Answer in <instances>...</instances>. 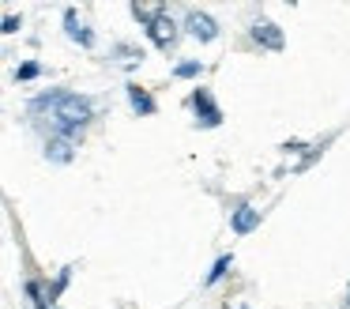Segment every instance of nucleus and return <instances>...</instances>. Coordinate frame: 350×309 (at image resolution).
I'll return each instance as SVG.
<instances>
[{"label": "nucleus", "mask_w": 350, "mask_h": 309, "mask_svg": "<svg viewBox=\"0 0 350 309\" xmlns=\"http://www.w3.org/2000/svg\"><path fill=\"white\" fill-rule=\"evenodd\" d=\"M64 34H68L72 42H79V45H83V49H91V45H94V30L79 23L76 8H64Z\"/></svg>", "instance_id": "0eeeda50"}, {"label": "nucleus", "mask_w": 350, "mask_h": 309, "mask_svg": "<svg viewBox=\"0 0 350 309\" xmlns=\"http://www.w3.org/2000/svg\"><path fill=\"white\" fill-rule=\"evenodd\" d=\"M230 230H234L237 238L260 230V208H252V203H237L234 215H230Z\"/></svg>", "instance_id": "39448f33"}, {"label": "nucleus", "mask_w": 350, "mask_h": 309, "mask_svg": "<svg viewBox=\"0 0 350 309\" xmlns=\"http://www.w3.org/2000/svg\"><path fill=\"white\" fill-rule=\"evenodd\" d=\"M72 155H76V143L72 140H64V136H49L46 140V158L49 162L64 166V162H72Z\"/></svg>", "instance_id": "6e6552de"}, {"label": "nucleus", "mask_w": 350, "mask_h": 309, "mask_svg": "<svg viewBox=\"0 0 350 309\" xmlns=\"http://www.w3.org/2000/svg\"><path fill=\"white\" fill-rule=\"evenodd\" d=\"M181 27H185V34L196 38L200 45H207V42H215V38H219V23H215L207 12H196V8H192V12L185 15Z\"/></svg>", "instance_id": "7ed1b4c3"}, {"label": "nucleus", "mask_w": 350, "mask_h": 309, "mask_svg": "<svg viewBox=\"0 0 350 309\" xmlns=\"http://www.w3.org/2000/svg\"><path fill=\"white\" fill-rule=\"evenodd\" d=\"M68 279H72V268H61V271H57V279L46 286V298H49V301H57V298H61V294L68 291Z\"/></svg>", "instance_id": "f8f14e48"}, {"label": "nucleus", "mask_w": 350, "mask_h": 309, "mask_svg": "<svg viewBox=\"0 0 350 309\" xmlns=\"http://www.w3.org/2000/svg\"><path fill=\"white\" fill-rule=\"evenodd\" d=\"M124 95H129V106L139 113V117H154V113H159V102H154L151 90L139 87V83H124Z\"/></svg>", "instance_id": "423d86ee"}, {"label": "nucleus", "mask_w": 350, "mask_h": 309, "mask_svg": "<svg viewBox=\"0 0 350 309\" xmlns=\"http://www.w3.org/2000/svg\"><path fill=\"white\" fill-rule=\"evenodd\" d=\"M129 12H132V19H136L139 27L147 30V27H151V23L159 19L162 12H166V4H129Z\"/></svg>", "instance_id": "1a4fd4ad"}, {"label": "nucleus", "mask_w": 350, "mask_h": 309, "mask_svg": "<svg viewBox=\"0 0 350 309\" xmlns=\"http://www.w3.org/2000/svg\"><path fill=\"white\" fill-rule=\"evenodd\" d=\"M305 147H309V143H301V140H286V143H282V151H286V155H301Z\"/></svg>", "instance_id": "dca6fc26"}, {"label": "nucleus", "mask_w": 350, "mask_h": 309, "mask_svg": "<svg viewBox=\"0 0 350 309\" xmlns=\"http://www.w3.org/2000/svg\"><path fill=\"white\" fill-rule=\"evenodd\" d=\"M204 75V64L200 60H181V64L174 68V79H200Z\"/></svg>", "instance_id": "ddd939ff"}, {"label": "nucleus", "mask_w": 350, "mask_h": 309, "mask_svg": "<svg viewBox=\"0 0 350 309\" xmlns=\"http://www.w3.org/2000/svg\"><path fill=\"white\" fill-rule=\"evenodd\" d=\"M249 38L260 45V49H271V53H282L286 49V38H282V27H275L271 19H256L249 27Z\"/></svg>", "instance_id": "20e7f679"}, {"label": "nucleus", "mask_w": 350, "mask_h": 309, "mask_svg": "<svg viewBox=\"0 0 350 309\" xmlns=\"http://www.w3.org/2000/svg\"><path fill=\"white\" fill-rule=\"evenodd\" d=\"M109 53H113V60H121L124 68H136L139 60H144V49H139V45H129V42H117Z\"/></svg>", "instance_id": "9d476101"}, {"label": "nucleus", "mask_w": 350, "mask_h": 309, "mask_svg": "<svg viewBox=\"0 0 350 309\" xmlns=\"http://www.w3.org/2000/svg\"><path fill=\"white\" fill-rule=\"evenodd\" d=\"M23 27V15H4V19H0V34H16V30Z\"/></svg>", "instance_id": "2eb2a0df"}, {"label": "nucleus", "mask_w": 350, "mask_h": 309, "mask_svg": "<svg viewBox=\"0 0 350 309\" xmlns=\"http://www.w3.org/2000/svg\"><path fill=\"white\" fill-rule=\"evenodd\" d=\"M342 309H350V291H347V306H342Z\"/></svg>", "instance_id": "f3484780"}, {"label": "nucleus", "mask_w": 350, "mask_h": 309, "mask_svg": "<svg viewBox=\"0 0 350 309\" xmlns=\"http://www.w3.org/2000/svg\"><path fill=\"white\" fill-rule=\"evenodd\" d=\"M189 106H192V113H196V128H219L222 125V110H219V102L211 98V90H207V87L192 90Z\"/></svg>", "instance_id": "f03ea898"}, {"label": "nucleus", "mask_w": 350, "mask_h": 309, "mask_svg": "<svg viewBox=\"0 0 350 309\" xmlns=\"http://www.w3.org/2000/svg\"><path fill=\"white\" fill-rule=\"evenodd\" d=\"M230 268H234V256H230V253H222L219 260L211 264V271H207V279H204V283H207V286H215V283H219V279L226 275Z\"/></svg>", "instance_id": "9b49d317"}, {"label": "nucleus", "mask_w": 350, "mask_h": 309, "mask_svg": "<svg viewBox=\"0 0 350 309\" xmlns=\"http://www.w3.org/2000/svg\"><path fill=\"white\" fill-rule=\"evenodd\" d=\"M38 75H42L38 60H23V64L16 68V83H31V79H38Z\"/></svg>", "instance_id": "4468645a"}, {"label": "nucleus", "mask_w": 350, "mask_h": 309, "mask_svg": "<svg viewBox=\"0 0 350 309\" xmlns=\"http://www.w3.org/2000/svg\"><path fill=\"white\" fill-rule=\"evenodd\" d=\"M144 34L151 38V45H154V49H162V53H174V49H177V42H181V34H185V27L174 19V15H170V8H166V12H162L159 19H154L151 27L144 30Z\"/></svg>", "instance_id": "f257e3e1"}]
</instances>
